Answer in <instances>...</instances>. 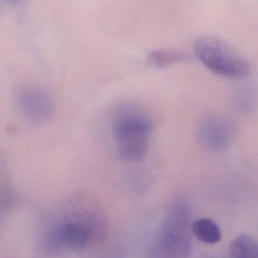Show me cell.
<instances>
[{
    "label": "cell",
    "mask_w": 258,
    "mask_h": 258,
    "mask_svg": "<svg viewBox=\"0 0 258 258\" xmlns=\"http://www.w3.org/2000/svg\"><path fill=\"white\" fill-rule=\"evenodd\" d=\"M193 49L198 59L214 75L238 80L247 78L251 72L250 62L239 51L217 37H200Z\"/></svg>",
    "instance_id": "277c9868"
},
{
    "label": "cell",
    "mask_w": 258,
    "mask_h": 258,
    "mask_svg": "<svg viewBox=\"0 0 258 258\" xmlns=\"http://www.w3.org/2000/svg\"><path fill=\"white\" fill-rule=\"evenodd\" d=\"M152 124L147 113L136 104L116 107L111 117V131L120 159L143 161L147 153Z\"/></svg>",
    "instance_id": "6da1fadb"
},
{
    "label": "cell",
    "mask_w": 258,
    "mask_h": 258,
    "mask_svg": "<svg viewBox=\"0 0 258 258\" xmlns=\"http://www.w3.org/2000/svg\"><path fill=\"white\" fill-rule=\"evenodd\" d=\"M16 102L21 114L33 123H44L54 114L55 105L52 97L39 87L19 89L16 94Z\"/></svg>",
    "instance_id": "8992f818"
},
{
    "label": "cell",
    "mask_w": 258,
    "mask_h": 258,
    "mask_svg": "<svg viewBox=\"0 0 258 258\" xmlns=\"http://www.w3.org/2000/svg\"><path fill=\"white\" fill-rule=\"evenodd\" d=\"M196 137L205 149L214 152H223L233 143L235 130L227 119L220 116H209L198 125Z\"/></svg>",
    "instance_id": "5b68a950"
},
{
    "label": "cell",
    "mask_w": 258,
    "mask_h": 258,
    "mask_svg": "<svg viewBox=\"0 0 258 258\" xmlns=\"http://www.w3.org/2000/svg\"><path fill=\"white\" fill-rule=\"evenodd\" d=\"M192 211L189 204L177 200L172 204L161 224L153 247L156 257H187L192 250Z\"/></svg>",
    "instance_id": "7a4b0ae2"
},
{
    "label": "cell",
    "mask_w": 258,
    "mask_h": 258,
    "mask_svg": "<svg viewBox=\"0 0 258 258\" xmlns=\"http://www.w3.org/2000/svg\"><path fill=\"white\" fill-rule=\"evenodd\" d=\"M191 232L196 238L207 244H217L221 239L220 227L211 219L201 218L191 224Z\"/></svg>",
    "instance_id": "ba28073f"
},
{
    "label": "cell",
    "mask_w": 258,
    "mask_h": 258,
    "mask_svg": "<svg viewBox=\"0 0 258 258\" xmlns=\"http://www.w3.org/2000/svg\"><path fill=\"white\" fill-rule=\"evenodd\" d=\"M190 60L191 55L188 52L173 49H155L149 52L146 58V61L151 66L158 69H164Z\"/></svg>",
    "instance_id": "52a82bcc"
},
{
    "label": "cell",
    "mask_w": 258,
    "mask_h": 258,
    "mask_svg": "<svg viewBox=\"0 0 258 258\" xmlns=\"http://www.w3.org/2000/svg\"><path fill=\"white\" fill-rule=\"evenodd\" d=\"M229 254L232 258H258V244L250 235H238L229 246Z\"/></svg>",
    "instance_id": "9c48e42d"
},
{
    "label": "cell",
    "mask_w": 258,
    "mask_h": 258,
    "mask_svg": "<svg viewBox=\"0 0 258 258\" xmlns=\"http://www.w3.org/2000/svg\"><path fill=\"white\" fill-rule=\"evenodd\" d=\"M79 210L60 221L53 229L52 241L58 247L86 248L105 235L106 220L99 208L90 205Z\"/></svg>",
    "instance_id": "3957f363"
},
{
    "label": "cell",
    "mask_w": 258,
    "mask_h": 258,
    "mask_svg": "<svg viewBox=\"0 0 258 258\" xmlns=\"http://www.w3.org/2000/svg\"><path fill=\"white\" fill-rule=\"evenodd\" d=\"M10 2H19L20 0H9Z\"/></svg>",
    "instance_id": "30bf717a"
}]
</instances>
